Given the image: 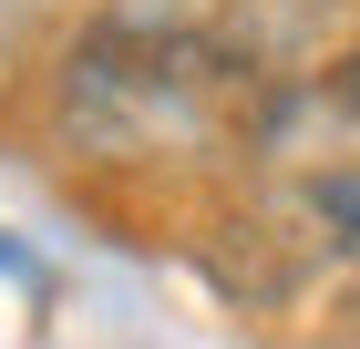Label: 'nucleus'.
Wrapping results in <instances>:
<instances>
[{"label": "nucleus", "mask_w": 360, "mask_h": 349, "mask_svg": "<svg viewBox=\"0 0 360 349\" xmlns=\"http://www.w3.org/2000/svg\"><path fill=\"white\" fill-rule=\"evenodd\" d=\"M257 82L195 41V21H93L62 52V134L103 164L195 154L248 113Z\"/></svg>", "instance_id": "1"}, {"label": "nucleus", "mask_w": 360, "mask_h": 349, "mask_svg": "<svg viewBox=\"0 0 360 349\" xmlns=\"http://www.w3.org/2000/svg\"><path fill=\"white\" fill-rule=\"evenodd\" d=\"M340 11H350V0H195L186 21H195V41L217 62H237L257 93H278V82H299L309 62L330 72Z\"/></svg>", "instance_id": "2"}, {"label": "nucleus", "mask_w": 360, "mask_h": 349, "mask_svg": "<svg viewBox=\"0 0 360 349\" xmlns=\"http://www.w3.org/2000/svg\"><path fill=\"white\" fill-rule=\"evenodd\" d=\"M268 237L288 246V268H319V277H340V288H360V175L340 164V175L299 185Z\"/></svg>", "instance_id": "3"}, {"label": "nucleus", "mask_w": 360, "mask_h": 349, "mask_svg": "<svg viewBox=\"0 0 360 349\" xmlns=\"http://www.w3.org/2000/svg\"><path fill=\"white\" fill-rule=\"evenodd\" d=\"M330 103L360 124V52H340V62H330Z\"/></svg>", "instance_id": "4"}]
</instances>
